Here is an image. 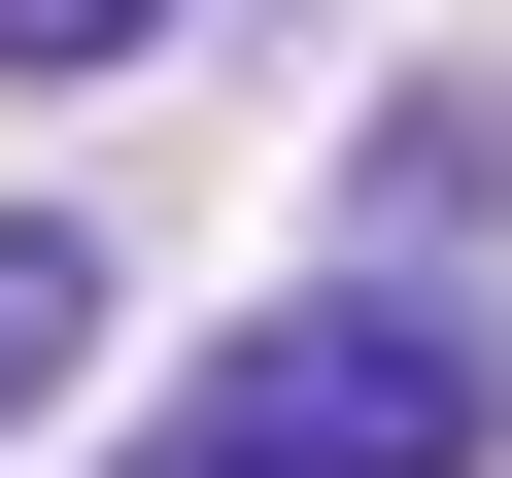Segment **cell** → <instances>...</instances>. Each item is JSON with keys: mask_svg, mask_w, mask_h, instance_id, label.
<instances>
[{"mask_svg": "<svg viewBox=\"0 0 512 478\" xmlns=\"http://www.w3.org/2000/svg\"><path fill=\"white\" fill-rule=\"evenodd\" d=\"M512 444V308H410V274H308V308H239L103 478H478Z\"/></svg>", "mask_w": 512, "mask_h": 478, "instance_id": "obj_1", "label": "cell"}, {"mask_svg": "<svg viewBox=\"0 0 512 478\" xmlns=\"http://www.w3.org/2000/svg\"><path fill=\"white\" fill-rule=\"evenodd\" d=\"M342 274H410V308L512 274V103H478V69H410V103L342 137Z\"/></svg>", "mask_w": 512, "mask_h": 478, "instance_id": "obj_2", "label": "cell"}, {"mask_svg": "<svg viewBox=\"0 0 512 478\" xmlns=\"http://www.w3.org/2000/svg\"><path fill=\"white\" fill-rule=\"evenodd\" d=\"M103 376V205H0V444Z\"/></svg>", "mask_w": 512, "mask_h": 478, "instance_id": "obj_3", "label": "cell"}, {"mask_svg": "<svg viewBox=\"0 0 512 478\" xmlns=\"http://www.w3.org/2000/svg\"><path fill=\"white\" fill-rule=\"evenodd\" d=\"M171 35V0H0V103H35V69H137Z\"/></svg>", "mask_w": 512, "mask_h": 478, "instance_id": "obj_4", "label": "cell"}]
</instances>
